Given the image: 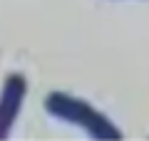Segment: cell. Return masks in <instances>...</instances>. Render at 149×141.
Returning <instances> with one entry per match:
<instances>
[{"mask_svg":"<svg viewBox=\"0 0 149 141\" xmlns=\"http://www.w3.org/2000/svg\"><path fill=\"white\" fill-rule=\"evenodd\" d=\"M42 104L50 116L70 126H77L95 141H122L124 136L109 116H104L100 109H95L90 102L80 99V97H72L65 92H50Z\"/></svg>","mask_w":149,"mask_h":141,"instance_id":"cell-1","label":"cell"},{"mask_svg":"<svg viewBox=\"0 0 149 141\" xmlns=\"http://www.w3.org/2000/svg\"><path fill=\"white\" fill-rule=\"evenodd\" d=\"M27 94V79L25 74L13 72L5 77L3 82V92H0V141L8 139L17 121V114L22 109V102H25Z\"/></svg>","mask_w":149,"mask_h":141,"instance_id":"cell-2","label":"cell"}]
</instances>
